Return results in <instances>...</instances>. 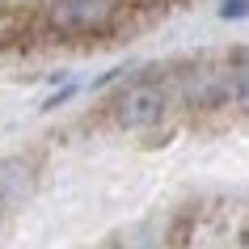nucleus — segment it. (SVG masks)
<instances>
[{"label":"nucleus","instance_id":"obj_1","mask_svg":"<svg viewBox=\"0 0 249 249\" xmlns=\"http://www.w3.org/2000/svg\"><path fill=\"white\" fill-rule=\"evenodd\" d=\"M118 0H51L47 21L59 34H102L114 26Z\"/></svg>","mask_w":249,"mask_h":249},{"label":"nucleus","instance_id":"obj_2","mask_svg":"<svg viewBox=\"0 0 249 249\" xmlns=\"http://www.w3.org/2000/svg\"><path fill=\"white\" fill-rule=\"evenodd\" d=\"M160 114H165V89H160L157 80H135L114 102L118 127H131V131H144V127L160 123Z\"/></svg>","mask_w":249,"mask_h":249},{"label":"nucleus","instance_id":"obj_3","mask_svg":"<svg viewBox=\"0 0 249 249\" xmlns=\"http://www.w3.org/2000/svg\"><path fill=\"white\" fill-rule=\"evenodd\" d=\"M13 30H17V13L0 9V38H13Z\"/></svg>","mask_w":249,"mask_h":249},{"label":"nucleus","instance_id":"obj_4","mask_svg":"<svg viewBox=\"0 0 249 249\" xmlns=\"http://www.w3.org/2000/svg\"><path fill=\"white\" fill-rule=\"evenodd\" d=\"M245 13V0H224V17H241Z\"/></svg>","mask_w":249,"mask_h":249}]
</instances>
